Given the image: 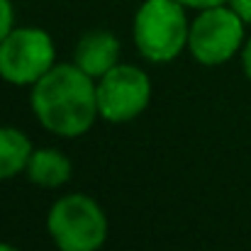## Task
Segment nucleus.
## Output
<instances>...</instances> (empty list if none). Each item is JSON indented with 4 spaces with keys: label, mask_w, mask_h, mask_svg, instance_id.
<instances>
[{
    "label": "nucleus",
    "mask_w": 251,
    "mask_h": 251,
    "mask_svg": "<svg viewBox=\"0 0 251 251\" xmlns=\"http://www.w3.org/2000/svg\"><path fill=\"white\" fill-rule=\"evenodd\" d=\"M29 102L44 129L69 139L85 134L100 115L95 78L76 64H54L32 85Z\"/></svg>",
    "instance_id": "1"
},
{
    "label": "nucleus",
    "mask_w": 251,
    "mask_h": 251,
    "mask_svg": "<svg viewBox=\"0 0 251 251\" xmlns=\"http://www.w3.org/2000/svg\"><path fill=\"white\" fill-rule=\"evenodd\" d=\"M188 34L185 7L176 0H144L132 22L134 44L151 64L173 61L188 47Z\"/></svg>",
    "instance_id": "2"
},
{
    "label": "nucleus",
    "mask_w": 251,
    "mask_h": 251,
    "mask_svg": "<svg viewBox=\"0 0 251 251\" xmlns=\"http://www.w3.org/2000/svg\"><path fill=\"white\" fill-rule=\"evenodd\" d=\"M47 227L59 251H98L107 239L102 207L83 193L59 198L49 210Z\"/></svg>",
    "instance_id": "3"
},
{
    "label": "nucleus",
    "mask_w": 251,
    "mask_h": 251,
    "mask_svg": "<svg viewBox=\"0 0 251 251\" xmlns=\"http://www.w3.org/2000/svg\"><path fill=\"white\" fill-rule=\"evenodd\" d=\"M244 44V20L225 2L205 7L190 22L188 49L202 66H220L229 61Z\"/></svg>",
    "instance_id": "4"
},
{
    "label": "nucleus",
    "mask_w": 251,
    "mask_h": 251,
    "mask_svg": "<svg viewBox=\"0 0 251 251\" xmlns=\"http://www.w3.org/2000/svg\"><path fill=\"white\" fill-rule=\"evenodd\" d=\"M56 59V47L42 27H12L0 42V78L12 85H34Z\"/></svg>",
    "instance_id": "5"
},
{
    "label": "nucleus",
    "mask_w": 251,
    "mask_h": 251,
    "mask_svg": "<svg viewBox=\"0 0 251 251\" xmlns=\"http://www.w3.org/2000/svg\"><path fill=\"white\" fill-rule=\"evenodd\" d=\"M98 90V112L107 122H129L139 117L151 100L149 76L132 66L117 64L95 83Z\"/></svg>",
    "instance_id": "6"
},
{
    "label": "nucleus",
    "mask_w": 251,
    "mask_h": 251,
    "mask_svg": "<svg viewBox=\"0 0 251 251\" xmlns=\"http://www.w3.org/2000/svg\"><path fill=\"white\" fill-rule=\"evenodd\" d=\"M120 39L107 29H93L83 34L74 51V64L85 71L90 78H102L110 69H115L120 61Z\"/></svg>",
    "instance_id": "7"
},
{
    "label": "nucleus",
    "mask_w": 251,
    "mask_h": 251,
    "mask_svg": "<svg viewBox=\"0 0 251 251\" xmlns=\"http://www.w3.org/2000/svg\"><path fill=\"white\" fill-rule=\"evenodd\" d=\"M25 171L34 185L59 188L71 178V161L56 149H34Z\"/></svg>",
    "instance_id": "8"
},
{
    "label": "nucleus",
    "mask_w": 251,
    "mask_h": 251,
    "mask_svg": "<svg viewBox=\"0 0 251 251\" xmlns=\"http://www.w3.org/2000/svg\"><path fill=\"white\" fill-rule=\"evenodd\" d=\"M32 142L15 127H0V180L12 178L27 168L32 156Z\"/></svg>",
    "instance_id": "9"
},
{
    "label": "nucleus",
    "mask_w": 251,
    "mask_h": 251,
    "mask_svg": "<svg viewBox=\"0 0 251 251\" xmlns=\"http://www.w3.org/2000/svg\"><path fill=\"white\" fill-rule=\"evenodd\" d=\"M15 27V10L10 0H0V42L12 32Z\"/></svg>",
    "instance_id": "10"
},
{
    "label": "nucleus",
    "mask_w": 251,
    "mask_h": 251,
    "mask_svg": "<svg viewBox=\"0 0 251 251\" xmlns=\"http://www.w3.org/2000/svg\"><path fill=\"white\" fill-rule=\"evenodd\" d=\"M227 5L244 20V25H251V0H227Z\"/></svg>",
    "instance_id": "11"
},
{
    "label": "nucleus",
    "mask_w": 251,
    "mask_h": 251,
    "mask_svg": "<svg viewBox=\"0 0 251 251\" xmlns=\"http://www.w3.org/2000/svg\"><path fill=\"white\" fill-rule=\"evenodd\" d=\"M183 7H193V10H205V7H215V5H225L227 0H176Z\"/></svg>",
    "instance_id": "12"
},
{
    "label": "nucleus",
    "mask_w": 251,
    "mask_h": 251,
    "mask_svg": "<svg viewBox=\"0 0 251 251\" xmlns=\"http://www.w3.org/2000/svg\"><path fill=\"white\" fill-rule=\"evenodd\" d=\"M242 64H244V71H247V76L251 78V39L244 44V49H242Z\"/></svg>",
    "instance_id": "13"
},
{
    "label": "nucleus",
    "mask_w": 251,
    "mask_h": 251,
    "mask_svg": "<svg viewBox=\"0 0 251 251\" xmlns=\"http://www.w3.org/2000/svg\"><path fill=\"white\" fill-rule=\"evenodd\" d=\"M0 251H20V249H15L12 244H0Z\"/></svg>",
    "instance_id": "14"
}]
</instances>
